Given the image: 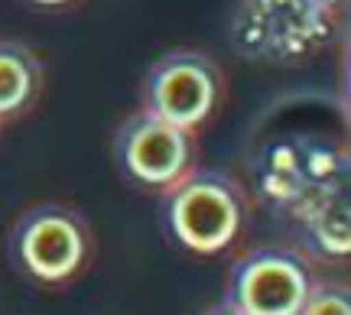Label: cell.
<instances>
[{"label": "cell", "mask_w": 351, "mask_h": 315, "mask_svg": "<svg viewBox=\"0 0 351 315\" xmlns=\"http://www.w3.org/2000/svg\"><path fill=\"white\" fill-rule=\"evenodd\" d=\"M95 231L78 208L36 202L13 218L7 231V260L13 273L43 290H62L85 277L95 260Z\"/></svg>", "instance_id": "7a4b0ae2"}, {"label": "cell", "mask_w": 351, "mask_h": 315, "mask_svg": "<svg viewBox=\"0 0 351 315\" xmlns=\"http://www.w3.org/2000/svg\"><path fill=\"white\" fill-rule=\"evenodd\" d=\"M111 160L124 186L163 195L195 166H202V143L199 134L140 108L114 127Z\"/></svg>", "instance_id": "3957f363"}, {"label": "cell", "mask_w": 351, "mask_h": 315, "mask_svg": "<svg viewBox=\"0 0 351 315\" xmlns=\"http://www.w3.org/2000/svg\"><path fill=\"white\" fill-rule=\"evenodd\" d=\"M225 94L228 81L218 59L202 49L179 46L163 52L147 68L140 85V108L182 130L199 134L221 111Z\"/></svg>", "instance_id": "277c9868"}, {"label": "cell", "mask_w": 351, "mask_h": 315, "mask_svg": "<svg viewBox=\"0 0 351 315\" xmlns=\"http://www.w3.org/2000/svg\"><path fill=\"white\" fill-rule=\"evenodd\" d=\"M202 315H244V312H241L238 305H231L228 299H218V303H212Z\"/></svg>", "instance_id": "ba28073f"}, {"label": "cell", "mask_w": 351, "mask_h": 315, "mask_svg": "<svg viewBox=\"0 0 351 315\" xmlns=\"http://www.w3.org/2000/svg\"><path fill=\"white\" fill-rule=\"evenodd\" d=\"M33 7H62V3H72V0H26Z\"/></svg>", "instance_id": "9c48e42d"}, {"label": "cell", "mask_w": 351, "mask_h": 315, "mask_svg": "<svg viewBox=\"0 0 351 315\" xmlns=\"http://www.w3.org/2000/svg\"><path fill=\"white\" fill-rule=\"evenodd\" d=\"M46 88V65L26 42L0 39V124L36 108Z\"/></svg>", "instance_id": "8992f818"}, {"label": "cell", "mask_w": 351, "mask_h": 315, "mask_svg": "<svg viewBox=\"0 0 351 315\" xmlns=\"http://www.w3.org/2000/svg\"><path fill=\"white\" fill-rule=\"evenodd\" d=\"M296 315H351V292L341 279L315 277Z\"/></svg>", "instance_id": "52a82bcc"}, {"label": "cell", "mask_w": 351, "mask_h": 315, "mask_svg": "<svg viewBox=\"0 0 351 315\" xmlns=\"http://www.w3.org/2000/svg\"><path fill=\"white\" fill-rule=\"evenodd\" d=\"M251 195L225 169L195 166L160 195V227L176 251L215 257L238 244L251 227Z\"/></svg>", "instance_id": "6da1fadb"}, {"label": "cell", "mask_w": 351, "mask_h": 315, "mask_svg": "<svg viewBox=\"0 0 351 315\" xmlns=\"http://www.w3.org/2000/svg\"><path fill=\"white\" fill-rule=\"evenodd\" d=\"M315 279L309 253L287 244L241 251L225 273V296L244 315H296Z\"/></svg>", "instance_id": "5b68a950"}]
</instances>
